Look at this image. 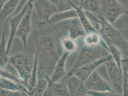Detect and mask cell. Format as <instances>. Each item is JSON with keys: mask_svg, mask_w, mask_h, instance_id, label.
<instances>
[{"mask_svg": "<svg viewBox=\"0 0 128 96\" xmlns=\"http://www.w3.org/2000/svg\"><path fill=\"white\" fill-rule=\"evenodd\" d=\"M35 59L36 54L25 52L14 54L9 58V62L16 68L27 87L34 67Z\"/></svg>", "mask_w": 128, "mask_h": 96, "instance_id": "6da1fadb", "label": "cell"}, {"mask_svg": "<svg viewBox=\"0 0 128 96\" xmlns=\"http://www.w3.org/2000/svg\"><path fill=\"white\" fill-rule=\"evenodd\" d=\"M34 41L37 52L50 59L58 60V55L53 37L44 33H41L34 36Z\"/></svg>", "mask_w": 128, "mask_h": 96, "instance_id": "7a4b0ae2", "label": "cell"}, {"mask_svg": "<svg viewBox=\"0 0 128 96\" xmlns=\"http://www.w3.org/2000/svg\"><path fill=\"white\" fill-rule=\"evenodd\" d=\"M101 55V45L95 47L84 46L81 49L75 64L68 74V76H71L74 71L80 67L100 59L102 58Z\"/></svg>", "mask_w": 128, "mask_h": 96, "instance_id": "3957f363", "label": "cell"}, {"mask_svg": "<svg viewBox=\"0 0 128 96\" xmlns=\"http://www.w3.org/2000/svg\"><path fill=\"white\" fill-rule=\"evenodd\" d=\"M32 5L36 14L39 27L46 25L50 18L58 12L56 6L48 0H32Z\"/></svg>", "mask_w": 128, "mask_h": 96, "instance_id": "277c9868", "label": "cell"}, {"mask_svg": "<svg viewBox=\"0 0 128 96\" xmlns=\"http://www.w3.org/2000/svg\"><path fill=\"white\" fill-rule=\"evenodd\" d=\"M111 85L118 95H122V71L114 59H110L105 64Z\"/></svg>", "mask_w": 128, "mask_h": 96, "instance_id": "5b68a950", "label": "cell"}, {"mask_svg": "<svg viewBox=\"0 0 128 96\" xmlns=\"http://www.w3.org/2000/svg\"><path fill=\"white\" fill-rule=\"evenodd\" d=\"M85 85L88 91L100 92H110L119 96L114 90L111 84L103 79L95 70L84 81Z\"/></svg>", "mask_w": 128, "mask_h": 96, "instance_id": "8992f818", "label": "cell"}, {"mask_svg": "<svg viewBox=\"0 0 128 96\" xmlns=\"http://www.w3.org/2000/svg\"><path fill=\"white\" fill-rule=\"evenodd\" d=\"M128 13L118 0H107L104 17L112 25L123 15Z\"/></svg>", "mask_w": 128, "mask_h": 96, "instance_id": "52a82bcc", "label": "cell"}, {"mask_svg": "<svg viewBox=\"0 0 128 96\" xmlns=\"http://www.w3.org/2000/svg\"><path fill=\"white\" fill-rule=\"evenodd\" d=\"M33 9L32 3L23 17L16 34V37L21 39L25 50L26 48L27 38L31 30V17Z\"/></svg>", "mask_w": 128, "mask_h": 96, "instance_id": "ba28073f", "label": "cell"}, {"mask_svg": "<svg viewBox=\"0 0 128 96\" xmlns=\"http://www.w3.org/2000/svg\"><path fill=\"white\" fill-rule=\"evenodd\" d=\"M32 0H29L21 11L18 13L17 14L14 15L9 20L10 35L7 44V51L8 54H9L10 53L12 42L14 37H16V34L18 27H19L23 17L26 14L30 6L32 4Z\"/></svg>", "mask_w": 128, "mask_h": 96, "instance_id": "9c48e42d", "label": "cell"}, {"mask_svg": "<svg viewBox=\"0 0 128 96\" xmlns=\"http://www.w3.org/2000/svg\"><path fill=\"white\" fill-rule=\"evenodd\" d=\"M112 58V55L110 54L104 57H102L96 61L86 64L75 70L73 72L72 75H74L80 79L85 81L100 66L105 64L107 61Z\"/></svg>", "mask_w": 128, "mask_h": 96, "instance_id": "30bf717a", "label": "cell"}, {"mask_svg": "<svg viewBox=\"0 0 128 96\" xmlns=\"http://www.w3.org/2000/svg\"><path fill=\"white\" fill-rule=\"evenodd\" d=\"M66 84L70 96H84L87 95L88 90L85 86L84 81L76 76L72 75L69 76Z\"/></svg>", "mask_w": 128, "mask_h": 96, "instance_id": "8fae6325", "label": "cell"}, {"mask_svg": "<svg viewBox=\"0 0 128 96\" xmlns=\"http://www.w3.org/2000/svg\"><path fill=\"white\" fill-rule=\"evenodd\" d=\"M44 96H70L69 91L66 83L53 81L50 80L48 86L44 92Z\"/></svg>", "mask_w": 128, "mask_h": 96, "instance_id": "7c38bea8", "label": "cell"}, {"mask_svg": "<svg viewBox=\"0 0 128 96\" xmlns=\"http://www.w3.org/2000/svg\"><path fill=\"white\" fill-rule=\"evenodd\" d=\"M66 28L68 37L76 40L85 36V31L78 17L69 20Z\"/></svg>", "mask_w": 128, "mask_h": 96, "instance_id": "4fadbf2b", "label": "cell"}, {"mask_svg": "<svg viewBox=\"0 0 128 96\" xmlns=\"http://www.w3.org/2000/svg\"><path fill=\"white\" fill-rule=\"evenodd\" d=\"M50 77L42 72L38 70V78L36 84L34 89L30 94V96H42L47 89Z\"/></svg>", "mask_w": 128, "mask_h": 96, "instance_id": "5bb4252c", "label": "cell"}, {"mask_svg": "<svg viewBox=\"0 0 128 96\" xmlns=\"http://www.w3.org/2000/svg\"><path fill=\"white\" fill-rule=\"evenodd\" d=\"M70 54L64 52L62 55L56 61L54 69L52 76L50 77L51 80L53 81H59L63 78L66 75V64L67 59Z\"/></svg>", "mask_w": 128, "mask_h": 96, "instance_id": "9a60e30c", "label": "cell"}, {"mask_svg": "<svg viewBox=\"0 0 128 96\" xmlns=\"http://www.w3.org/2000/svg\"><path fill=\"white\" fill-rule=\"evenodd\" d=\"M78 17V12L75 8L65 11L57 12L50 18L46 24H48L51 26H53L54 25L60 22L69 20Z\"/></svg>", "mask_w": 128, "mask_h": 96, "instance_id": "2e32d148", "label": "cell"}, {"mask_svg": "<svg viewBox=\"0 0 128 96\" xmlns=\"http://www.w3.org/2000/svg\"><path fill=\"white\" fill-rule=\"evenodd\" d=\"M0 77L22 83L26 85L22 79L16 68L9 62L4 66L0 67Z\"/></svg>", "mask_w": 128, "mask_h": 96, "instance_id": "e0dca14e", "label": "cell"}, {"mask_svg": "<svg viewBox=\"0 0 128 96\" xmlns=\"http://www.w3.org/2000/svg\"><path fill=\"white\" fill-rule=\"evenodd\" d=\"M20 1V0H8L2 7H0V27L3 25L6 19L9 16L14 14L19 5Z\"/></svg>", "mask_w": 128, "mask_h": 96, "instance_id": "ac0fdd59", "label": "cell"}, {"mask_svg": "<svg viewBox=\"0 0 128 96\" xmlns=\"http://www.w3.org/2000/svg\"><path fill=\"white\" fill-rule=\"evenodd\" d=\"M84 38V42L86 46L95 47L101 45L107 52H108V48L107 45L102 40V37L98 31L90 32L86 34Z\"/></svg>", "mask_w": 128, "mask_h": 96, "instance_id": "d6986e66", "label": "cell"}, {"mask_svg": "<svg viewBox=\"0 0 128 96\" xmlns=\"http://www.w3.org/2000/svg\"><path fill=\"white\" fill-rule=\"evenodd\" d=\"M0 88L9 90L21 91L27 93L29 96V92L26 86L24 84L18 83L14 81L4 78L0 77Z\"/></svg>", "mask_w": 128, "mask_h": 96, "instance_id": "ffe728a7", "label": "cell"}, {"mask_svg": "<svg viewBox=\"0 0 128 96\" xmlns=\"http://www.w3.org/2000/svg\"><path fill=\"white\" fill-rule=\"evenodd\" d=\"M80 7L85 12L96 15L100 14L102 10L100 0H78Z\"/></svg>", "mask_w": 128, "mask_h": 96, "instance_id": "44dd1931", "label": "cell"}, {"mask_svg": "<svg viewBox=\"0 0 128 96\" xmlns=\"http://www.w3.org/2000/svg\"><path fill=\"white\" fill-rule=\"evenodd\" d=\"M74 8L76 9L78 14V18L80 20L82 26L84 27L86 34L90 32L98 31L96 28L92 24L90 20L86 14L85 11H84L80 6H75Z\"/></svg>", "mask_w": 128, "mask_h": 96, "instance_id": "7402d4cb", "label": "cell"}, {"mask_svg": "<svg viewBox=\"0 0 128 96\" xmlns=\"http://www.w3.org/2000/svg\"><path fill=\"white\" fill-rule=\"evenodd\" d=\"M7 44L6 40V34L3 33L0 42V67L4 66L9 62L8 54L7 51Z\"/></svg>", "mask_w": 128, "mask_h": 96, "instance_id": "603a6c76", "label": "cell"}, {"mask_svg": "<svg viewBox=\"0 0 128 96\" xmlns=\"http://www.w3.org/2000/svg\"><path fill=\"white\" fill-rule=\"evenodd\" d=\"M122 96H128V59L123 58L122 61Z\"/></svg>", "mask_w": 128, "mask_h": 96, "instance_id": "cb8c5ba5", "label": "cell"}, {"mask_svg": "<svg viewBox=\"0 0 128 96\" xmlns=\"http://www.w3.org/2000/svg\"><path fill=\"white\" fill-rule=\"evenodd\" d=\"M61 44L64 52L70 54L76 52L78 48L76 40L68 36L63 37L61 39Z\"/></svg>", "mask_w": 128, "mask_h": 96, "instance_id": "d4e9b609", "label": "cell"}, {"mask_svg": "<svg viewBox=\"0 0 128 96\" xmlns=\"http://www.w3.org/2000/svg\"><path fill=\"white\" fill-rule=\"evenodd\" d=\"M107 46L108 48V53L112 55L113 59L116 62L118 67L122 69V61L123 59V56L122 53L118 48L113 44L108 43L107 44Z\"/></svg>", "mask_w": 128, "mask_h": 96, "instance_id": "484cf974", "label": "cell"}, {"mask_svg": "<svg viewBox=\"0 0 128 96\" xmlns=\"http://www.w3.org/2000/svg\"><path fill=\"white\" fill-rule=\"evenodd\" d=\"M38 55L36 54V59L34 67L32 72V75L30 76V78L28 83V89L29 92V95L30 93L34 89L35 86L36 84V81L38 78Z\"/></svg>", "mask_w": 128, "mask_h": 96, "instance_id": "4316f807", "label": "cell"}, {"mask_svg": "<svg viewBox=\"0 0 128 96\" xmlns=\"http://www.w3.org/2000/svg\"><path fill=\"white\" fill-rule=\"evenodd\" d=\"M0 96H26L29 95L25 92L21 91L9 90L4 89L0 88Z\"/></svg>", "mask_w": 128, "mask_h": 96, "instance_id": "83f0119b", "label": "cell"}, {"mask_svg": "<svg viewBox=\"0 0 128 96\" xmlns=\"http://www.w3.org/2000/svg\"><path fill=\"white\" fill-rule=\"evenodd\" d=\"M87 95L92 96H116L115 94L110 92H100L93 91H88Z\"/></svg>", "mask_w": 128, "mask_h": 96, "instance_id": "f1b7e54d", "label": "cell"}, {"mask_svg": "<svg viewBox=\"0 0 128 96\" xmlns=\"http://www.w3.org/2000/svg\"><path fill=\"white\" fill-rule=\"evenodd\" d=\"M121 30H122L123 35L128 40V28L126 29H123Z\"/></svg>", "mask_w": 128, "mask_h": 96, "instance_id": "f546056e", "label": "cell"}, {"mask_svg": "<svg viewBox=\"0 0 128 96\" xmlns=\"http://www.w3.org/2000/svg\"><path fill=\"white\" fill-rule=\"evenodd\" d=\"M69 1L73 4V6H80V3H79L78 0H69Z\"/></svg>", "mask_w": 128, "mask_h": 96, "instance_id": "4dcf8cb0", "label": "cell"}, {"mask_svg": "<svg viewBox=\"0 0 128 96\" xmlns=\"http://www.w3.org/2000/svg\"><path fill=\"white\" fill-rule=\"evenodd\" d=\"M48 1H49L50 2L52 3L54 5H55L56 7L58 6V5L61 1V0H48Z\"/></svg>", "mask_w": 128, "mask_h": 96, "instance_id": "1f68e13d", "label": "cell"}, {"mask_svg": "<svg viewBox=\"0 0 128 96\" xmlns=\"http://www.w3.org/2000/svg\"><path fill=\"white\" fill-rule=\"evenodd\" d=\"M8 0H0V7H2L3 5L6 3L7 1H8Z\"/></svg>", "mask_w": 128, "mask_h": 96, "instance_id": "d6a6232c", "label": "cell"}]
</instances>
